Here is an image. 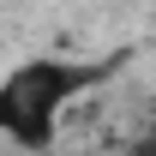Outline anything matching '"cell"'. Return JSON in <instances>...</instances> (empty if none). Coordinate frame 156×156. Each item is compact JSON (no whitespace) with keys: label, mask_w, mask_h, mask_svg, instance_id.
<instances>
[{"label":"cell","mask_w":156,"mask_h":156,"mask_svg":"<svg viewBox=\"0 0 156 156\" xmlns=\"http://www.w3.org/2000/svg\"><path fill=\"white\" fill-rule=\"evenodd\" d=\"M126 156H156V138H150V132H138L132 144H126Z\"/></svg>","instance_id":"cell-2"},{"label":"cell","mask_w":156,"mask_h":156,"mask_svg":"<svg viewBox=\"0 0 156 156\" xmlns=\"http://www.w3.org/2000/svg\"><path fill=\"white\" fill-rule=\"evenodd\" d=\"M126 66V54H24L12 72H0V144L24 156H48L60 126L84 96Z\"/></svg>","instance_id":"cell-1"}]
</instances>
